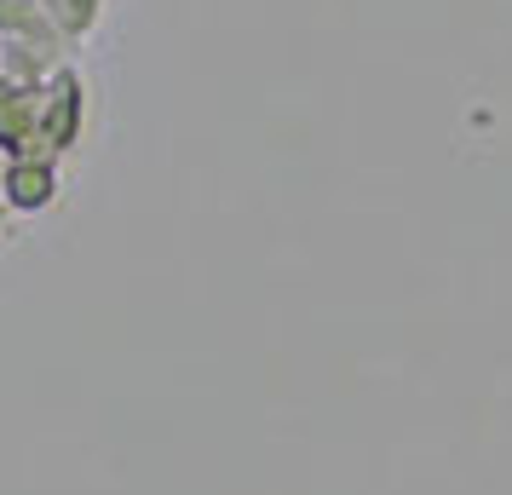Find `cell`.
I'll list each match as a JSON object with an SVG mask.
<instances>
[{"mask_svg": "<svg viewBox=\"0 0 512 495\" xmlns=\"http://www.w3.org/2000/svg\"><path fill=\"white\" fill-rule=\"evenodd\" d=\"M0 202L12 213H41L58 202V167L41 156H12L0 167Z\"/></svg>", "mask_w": 512, "mask_h": 495, "instance_id": "obj_1", "label": "cell"}, {"mask_svg": "<svg viewBox=\"0 0 512 495\" xmlns=\"http://www.w3.org/2000/svg\"><path fill=\"white\" fill-rule=\"evenodd\" d=\"M0 231H6V219H0Z\"/></svg>", "mask_w": 512, "mask_h": 495, "instance_id": "obj_2", "label": "cell"}]
</instances>
